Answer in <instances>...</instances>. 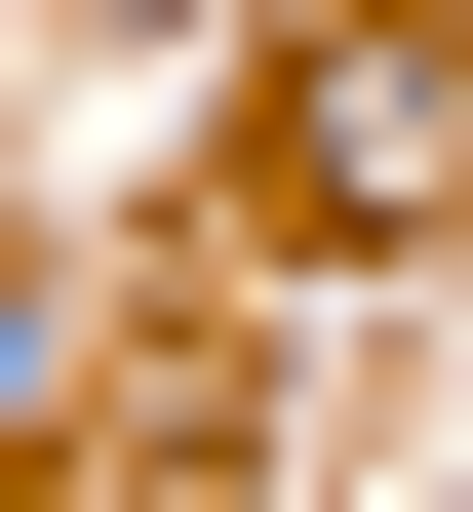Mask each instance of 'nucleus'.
Returning <instances> with one entry per match:
<instances>
[{
    "mask_svg": "<svg viewBox=\"0 0 473 512\" xmlns=\"http://www.w3.org/2000/svg\"><path fill=\"white\" fill-rule=\"evenodd\" d=\"M434 197H473V40H434V0L276 40V237H434Z\"/></svg>",
    "mask_w": 473,
    "mask_h": 512,
    "instance_id": "f257e3e1",
    "label": "nucleus"
}]
</instances>
